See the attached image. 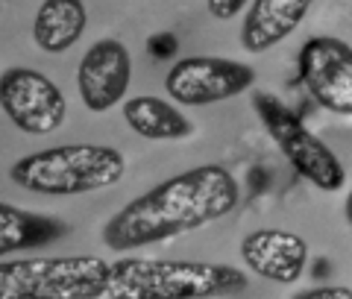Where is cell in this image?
I'll use <instances>...</instances> for the list:
<instances>
[{
    "label": "cell",
    "instance_id": "1",
    "mask_svg": "<svg viewBox=\"0 0 352 299\" xmlns=\"http://www.w3.org/2000/svg\"><path fill=\"white\" fill-rule=\"evenodd\" d=\"M238 199L241 191L235 176L220 164H203L153 185L150 191L118 208L103 226V241L115 252L159 243L226 217Z\"/></svg>",
    "mask_w": 352,
    "mask_h": 299
},
{
    "label": "cell",
    "instance_id": "2",
    "mask_svg": "<svg viewBox=\"0 0 352 299\" xmlns=\"http://www.w3.org/2000/svg\"><path fill=\"white\" fill-rule=\"evenodd\" d=\"M247 273L229 264L173 258H118L109 273L112 299H214L247 287Z\"/></svg>",
    "mask_w": 352,
    "mask_h": 299
},
{
    "label": "cell",
    "instance_id": "3",
    "mask_svg": "<svg viewBox=\"0 0 352 299\" xmlns=\"http://www.w3.org/2000/svg\"><path fill=\"white\" fill-rule=\"evenodd\" d=\"M126 159L115 147L103 144H65L38 150L12 164V182L32 194L74 197L103 191L124 179Z\"/></svg>",
    "mask_w": 352,
    "mask_h": 299
},
{
    "label": "cell",
    "instance_id": "4",
    "mask_svg": "<svg viewBox=\"0 0 352 299\" xmlns=\"http://www.w3.org/2000/svg\"><path fill=\"white\" fill-rule=\"evenodd\" d=\"M112 264L100 256H38L0 261V299H97Z\"/></svg>",
    "mask_w": 352,
    "mask_h": 299
},
{
    "label": "cell",
    "instance_id": "5",
    "mask_svg": "<svg viewBox=\"0 0 352 299\" xmlns=\"http://www.w3.org/2000/svg\"><path fill=\"white\" fill-rule=\"evenodd\" d=\"M252 109L258 112L264 129L276 141L282 156L294 164V170L308 179L320 191L335 194L346 182V170L338 162V156L329 150L314 132H308L300 115H294L276 94L270 91H252Z\"/></svg>",
    "mask_w": 352,
    "mask_h": 299
},
{
    "label": "cell",
    "instance_id": "6",
    "mask_svg": "<svg viewBox=\"0 0 352 299\" xmlns=\"http://www.w3.org/2000/svg\"><path fill=\"white\" fill-rule=\"evenodd\" d=\"M0 109L21 132L47 135L65 124L68 100L41 71L9 68L0 74Z\"/></svg>",
    "mask_w": 352,
    "mask_h": 299
},
{
    "label": "cell",
    "instance_id": "7",
    "mask_svg": "<svg viewBox=\"0 0 352 299\" xmlns=\"http://www.w3.org/2000/svg\"><path fill=\"white\" fill-rule=\"evenodd\" d=\"M256 82V71L244 62L220 56L179 59L164 76V91L182 106H208L238 97Z\"/></svg>",
    "mask_w": 352,
    "mask_h": 299
},
{
    "label": "cell",
    "instance_id": "8",
    "mask_svg": "<svg viewBox=\"0 0 352 299\" xmlns=\"http://www.w3.org/2000/svg\"><path fill=\"white\" fill-rule=\"evenodd\" d=\"M300 76L317 106L352 118V47L344 38H308L300 50Z\"/></svg>",
    "mask_w": 352,
    "mask_h": 299
},
{
    "label": "cell",
    "instance_id": "9",
    "mask_svg": "<svg viewBox=\"0 0 352 299\" xmlns=\"http://www.w3.org/2000/svg\"><path fill=\"white\" fill-rule=\"evenodd\" d=\"M132 76L129 50L118 38H103L85 50L76 68V88L88 112L103 115L124 100Z\"/></svg>",
    "mask_w": 352,
    "mask_h": 299
},
{
    "label": "cell",
    "instance_id": "10",
    "mask_svg": "<svg viewBox=\"0 0 352 299\" xmlns=\"http://www.w3.org/2000/svg\"><path fill=\"white\" fill-rule=\"evenodd\" d=\"M241 258L261 279L291 285L305 273L308 243L296 232L285 229H256L241 241Z\"/></svg>",
    "mask_w": 352,
    "mask_h": 299
},
{
    "label": "cell",
    "instance_id": "11",
    "mask_svg": "<svg viewBox=\"0 0 352 299\" xmlns=\"http://www.w3.org/2000/svg\"><path fill=\"white\" fill-rule=\"evenodd\" d=\"M308 15V0H256L247 6L241 27V47L247 53H264L279 44L302 24Z\"/></svg>",
    "mask_w": 352,
    "mask_h": 299
},
{
    "label": "cell",
    "instance_id": "12",
    "mask_svg": "<svg viewBox=\"0 0 352 299\" xmlns=\"http://www.w3.org/2000/svg\"><path fill=\"white\" fill-rule=\"evenodd\" d=\"M85 24L88 12L80 0H44L32 21V41L44 53H62L80 41Z\"/></svg>",
    "mask_w": 352,
    "mask_h": 299
},
{
    "label": "cell",
    "instance_id": "13",
    "mask_svg": "<svg viewBox=\"0 0 352 299\" xmlns=\"http://www.w3.org/2000/svg\"><path fill=\"white\" fill-rule=\"evenodd\" d=\"M124 118L132 132L147 141H182L194 132V124L179 109L164 103L162 97H132L124 103Z\"/></svg>",
    "mask_w": 352,
    "mask_h": 299
},
{
    "label": "cell",
    "instance_id": "14",
    "mask_svg": "<svg viewBox=\"0 0 352 299\" xmlns=\"http://www.w3.org/2000/svg\"><path fill=\"white\" fill-rule=\"evenodd\" d=\"M65 232H68V226L56 217L24 212V208L0 203V256H9V252H18V250L44 247V243L62 238Z\"/></svg>",
    "mask_w": 352,
    "mask_h": 299
},
{
    "label": "cell",
    "instance_id": "15",
    "mask_svg": "<svg viewBox=\"0 0 352 299\" xmlns=\"http://www.w3.org/2000/svg\"><path fill=\"white\" fill-rule=\"evenodd\" d=\"M294 299H352V287H344V285L308 287V291L294 294Z\"/></svg>",
    "mask_w": 352,
    "mask_h": 299
},
{
    "label": "cell",
    "instance_id": "16",
    "mask_svg": "<svg viewBox=\"0 0 352 299\" xmlns=\"http://www.w3.org/2000/svg\"><path fill=\"white\" fill-rule=\"evenodd\" d=\"M206 9H208V15H212V18L229 21V18H235L241 9H247V3H244V0H212Z\"/></svg>",
    "mask_w": 352,
    "mask_h": 299
},
{
    "label": "cell",
    "instance_id": "17",
    "mask_svg": "<svg viewBox=\"0 0 352 299\" xmlns=\"http://www.w3.org/2000/svg\"><path fill=\"white\" fill-rule=\"evenodd\" d=\"M344 214H346V220L352 223V191H349V197H346V203H344Z\"/></svg>",
    "mask_w": 352,
    "mask_h": 299
}]
</instances>
